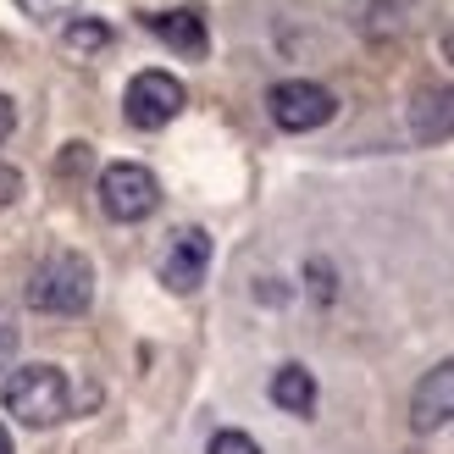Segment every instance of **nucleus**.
Listing matches in <instances>:
<instances>
[{
  "mask_svg": "<svg viewBox=\"0 0 454 454\" xmlns=\"http://www.w3.org/2000/svg\"><path fill=\"white\" fill-rule=\"evenodd\" d=\"M145 28L161 39V44H172L177 56H206V44H211V34H206V17L200 12H150L145 17Z\"/></svg>",
  "mask_w": 454,
  "mask_h": 454,
  "instance_id": "nucleus-9",
  "label": "nucleus"
},
{
  "mask_svg": "<svg viewBox=\"0 0 454 454\" xmlns=\"http://www.w3.org/2000/svg\"><path fill=\"white\" fill-rule=\"evenodd\" d=\"M266 111H271V122H278L283 133H316V128L333 122L338 100L322 83H310V78H288V83H271Z\"/></svg>",
  "mask_w": 454,
  "mask_h": 454,
  "instance_id": "nucleus-4",
  "label": "nucleus"
},
{
  "mask_svg": "<svg viewBox=\"0 0 454 454\" xmlns=\"http://www.w3.org/2000/svg\"><path fill=\"white\" fill-rule=\"evenodd\" d=\"M67 44H73V51H106L111 28L95 22V17H73V22H67Z\"/></svg>",
  "mask_w": 454,
  "mask_h": 454,
  "instance_id": "nucleus-11",
  "label": "nucleus"
},
{
  "mask_svg": "<svg viewBox=\"0 0 454 454\" xmlns=\"http://www.w3.org/2000/svg\"><path fill=\"white\" fill-rule=\"evenodd\" d=\"M12 349H17V333H12L6 322H0V372L12 366Z\"/></svg>",
  "mask_w": 454,
  "mask_h": 454,
  "instance_id": "nucleus-16",
  "label": "nucleus"
},
{
  "mask_svg": "<svg viewBox=\"0 0 454 454\" xmlns=\"http://www.w3.org/2000/svg\"><path fill=\"white\" fill-rule=\"evenodd\" d=\"M206 454H261V443L249 438V433H239V427H222V433L211 438V449Z\"/></svg>",
  "mask_w": 454,
  "mask_h": 454,
  "instance_id": "nucleus-12",
  "label": "nucleus"
},
{
  "mask_svg": "<svg viewBox=\"0 0 454 454\" xmlns=\"http://www.w3.org/2000/svg\"><path fill=\"white\" fill-rule=\"evenodd\" d=\"M12 128H17V106H12V95H0V145L12 139Z\"/></svg>",
  "mask_w": 454,
  "mask_h": 454,
  "instance_id": "nucleus-15",
  "label": "nucleus"
},
{
  "mask_svg": "<svg viewBox=\"0 0 454 454\" xmlns=\"http://www.w3.org/2000/svg\"><path fill=\"white\" fill-rule=\"evenodd\" d=\"M189 106V89L177 83L172 73H139L128 83V95H122V111H128V122L133 128H145V133H155V128H167L177 111Z\"/></svg>",
  "mask_w": 454,
  "mask_h": 454,
  "instance_id": "nucleus-5",
  "label": "nucleus"
},
{
  "mask_svg": "<svg viewBox=\"0 0 454 454\" xmlns=\"http://www.w3.org/2000/svg\"><path fill=\"white\" fill-rule=\"evenodd\" d=\"M271 404L288 416H310L316 411V377L305 366H278L271 372Z\"/></svg>",
  "mask_w": 454,
  "mask_h": 454,
  "instance_id": "nucleus-10",
  "label": "nucleus"
},
{
  "mask_svg": "<svg viewBox=\"0 0 454 454\" xmlns=\"http://www.w3.org/2000/svg\"><path fill=\"white\" fill-rule=\"evenodd\" d=\"M155 206H161V184L155 172L139 161H111L100 172V211L111 222H145Z\"/></svg>",
  "mask_w": 454,
  "mask_h": 454,
  "instance_id": "nucleus-3",
  "label": "nucleus"
},
{
  "mask_svg": "<svg viewBox=\"0 0 454 454\" xmlns=\"http://www.w3.org/2000/svg\"><path fill=\"white\" fill-rule=\"evenodd\" d=\"M0 404L22 421V427H34V433H44V427H56L67 411H73V388H67V377L61 366H17L6 377V388H0Z\"/></svg>",
  "mask_w": 454,
  "mask_h": 454,
  "instance_id": "nucleus-1",
  "label": "nucleus"
},
{
  "mask_svg": "<svg viewBox=\"0 0 454 454\" xmlns=\"http://www.w3.org/2000/svg\"><path fill=\"white\" fill-rule=\"evenodd\" d=\"M211 271V233L206 227H177L161 249V283L172 294H194Z\"/></svg>",
  "mask_w": 454,
  "mask_h": 454,
  "instance_id": "nucleus-6",
  "label": "nucleus"
},
{
  "mask_svg": "<svg viewBox=\"0 0 454 454\" xmlns=\"http://www.w3.org/2000/svg\"><path fill=\"white\" fill-rule=\"evenodd\" d=\"M17 194H22V172H17V167H6V161H0V206H12Z\"/></svg>",
  "mask_w": 454,
  "mask_h": 454,
  "instance_id": "nucleus-14",
  "label": "nucleus"
},
{
  "mask_svg": "<svg viewBox=\"0 0 454 454\" xmlns=\"http://www.w3.org/2000/svg\"><path fill=\"white\" fill-rule=\"evenodd\" d=\"M411 133L421 145H443L454 139V83H433L411 100Z\"/></svg>",
  "mask_w": 454,
  "mask_h": 454,
  "instance_id": "nucleus-8",
  "label": "nucleus"
},
{
  "mask_svg": "<svg viewBox=\"0 0 454 454\" xmlns=\"http://www.w3.org/2000/svg\"><path fill=\"white\" fill-rule=\"evenodd\" d=\"M449 421H454V360L433 366L411 394V427L416 433H438Z\"/></svg>",
  "mask_w": 454,
  "mask_h": 454,
  "instance_id": "nucleus-7",
  "label": "nucleus"
},
{
  "mask_svg": "<svg viewBox=\"0 0 454 454\" xmlns=\"http://www.w3.org/2000/svg\"><path fill=\"white\" fill-rule=\"evenodd\" d=\"M0 454H12V438H6V427H0Z\"/></svg>",
  "mask_w": 454,
  "mask_h": 454,
  "instance_id": "nucleus-17",
  "label": "nucleus"
},
{
  "mask_svg": "<svg viewBox=\"0 0 454 454\" xmlns=\"http://www.w3.org/2000/svg\"><path fill=\"white\" fill-rule=\"evenodd\" d=\"M89 300H95V271H89L83 255L61 249V255L34 266V278H28V305L34 310H44V316H78V310H89Z\"/></svg>",
  "mask_w": 454,
  "mask_h": 454,
  "instance_id": "nucleus-2",
  "label": "nucleus"
},
{
  "mask_svg": "<svg viewBox=\"0 0 454 454\" xmlns=\"http://www.w3.org/2000/svg\"><path fill=\"white\" fill-rule=\"evenodd\" d=\"M17 6L28 12V17H39V22H56V17H67V12H73L78 0H17Z\"/></svg>",
  "mask_w": 454,
  "mask_h": 454,
  "instance_id": "nucleus-13",
  "label": "nucleus"
}]
</instances>
